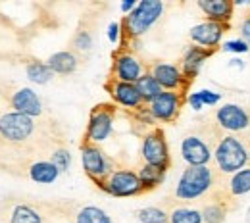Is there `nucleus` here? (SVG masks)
<instances>
[{"label":"nucleus","mask_w":250,"mask_h":223,"mask_svg":"<svg viewBox=\"0 0 250 223\" xmlns=\"http://www.w3.org/2000/svg\"><path fill=\"white\" fill-rule=\"evenodd\" d=\"M214 160L221 173H237L243 167H247L250 160V152L247 148V142L241 141L235 135L221 137L214 148Z\"/></svg>","instance_id":"f257e3e1"},{"label":"nucleus","mask_w":250,"mask_h":223,"mask_svg":"<svg viewBox=\"0 0 250 223\" xmlns=\"http://www.w3.org/2000/svg\"><path fill=\"white\" fill-rule=\"evenodd\" d=\"M214 181L216 175L208 165H188L177 181L175 196L179 200H196L210 192Z\"/></svg>","instance_id":"f03ea898"},{"label":"nucleus","mask_w":250,"mask_h":223,"mask_svg":"<svg viewBox=\"0 0 250 223\" xmlns=\"http://www.w3.org/2000/svg\"><path fill=\"white\" fill-rule=\"evenodd\" d=\"M164 12V4L160 0H143L141 4H137V8L125 16L124 20V31L127 37L137 39L141 35L148 31Z\"/></svg>","instance_id":"7ed1b4c3"},{"label":"nucleus","mask_w":250,"mask_h":223,"mask_svg":"<svg viewBox=\"0 0 250 223\" xmlns=\"http://www.w3.org/2000/svg\"><path fill=\"white\" fill-rule=\"evenodd\" d=\"M100 189L112 194V196H135V194H141L145 191L141 179H139V173L131 171V169H118V171H112L100 185Z\"/></svg>","instance_id":"20e7f679"},{"label":"nucleus","mask_w":250,"mask_h":223,"mask_svg":"<svg viewBox=\"0 0 250 223\" xmlns=\"http://www.w3.org/2000/svg\"><path fill=\"white\" fill-rule=\"evenodd\" d=\"M141 154H143L145 163L167 169V165H169V148H167V142H166V137H164L162 129H154L148 135H145L143 146H141Z\"/></svg>","instance_id":"39448f33"},{"label":"nucleus","mask_w":250,"mask_h":223,"mask_svg":"<svg viewBox=\"0 0 250 223\" xmlns=\"http://www.w3.org/2000/svg\"><path fill=\"white\" fill-rule=\"evenodd\" d=\"M35 131V122L20 112H8L0 118V135L8 142H25Z\"/></svg>","instance_id":"423d86ee"},{"label":"nucleus","mask_w":250,"mask_h":223,"mask_svg":"<svg viewBox=\"0 0 250 223\" xmlns=\"http://www.w3.org/2000/svg\"><path fill=\"white\" fill-rule=\"evenodd\" d=\"M81 160H83V169L85 173L96 181L98 185L112 173V162L106 158V154L91 142H83L81 146Z\"/></svg>","instance_id":"0eeeda50"},{"label":"nucleus","mask_w":250,"mask_h":223,"mask_svg":"<svg viewBox=\"0 0 250 223\" xmlns=\"http://www.w3.org/2000/svg\"><path fill=\"white\" fill-rule=\"evenodd\" d=\"M112 125H114V110L110 106H106V104L96 106L91 112V118H89L85 142L98 144V142L106 141L110 137V133H112Z\"/></svg>","instance_id":"6e6552de"},{"label":"nucleus","mask_w":250,"mask_h":223,"mask_svg":"<svg viewBox=\"0 0 250 223\" xmlns=\"http://www.w3.org/2000/svg\"><path fill=\"white\" fill-rule=\"evenodd\" d=\"M183 106V96L181 93H171V91H164L160 96H156L150 104H148V114L158 120V122H175L179 112Z\"/></svg>","instance_id":"1a4fd4ad"},{"label":"nucleus","mask_w":250,"mask_h":223,"mask_svg":"<svg viewBox=\"0 0 250 223\" xmlns=\"http://www.w3.org/2000/svg\"><path fill=\"white\" fill-rule=\"evenodd\" d=\"M143 75H145V65H143V62L135 54H131V52H118L114 56L112 79L135 85Z\"/></svg>","instance_id":"9d476101"},{"label":"nucleus","mask_w":250,"mask_h":223,"mask_svg":"<svg viewBox=\"0 0 250 223\" xmlns=\"http://www.w3.org/2000/svg\"><path fill=\"white\" fill-rule=\"evenodd\" d=\"M160 87L164 91H171V93H181L187 89V85L190 83L187 77L183 75V71L177 67V65L171 64H164V62H158V64L152 65V71Z\"/></svg>","instance_id":"9b49d317"},{"label":"nucleus","mask_w":250,"mask_h":223,"mask_svg":"<svg viewBox=\"0 0 250 223\" xmlns=\"http://www.w3.org/2000/svg\"><path fill=\"white\" fill-rule=\"evenodd\" d=\"M227 31V25L225 23H218V21H202L198 25H194L190 29V39L196 46L200 48H206V50H216L221 39H223V33Z\"/></svg>","instance_id":"f8f14e48"},{"label":"nucleus","mask_w":250,"mask_h":223,"mask_svg":"<svg viewBox=\"0 0 250 223\" xmlns=\"http://www.w3.org/2000/svg\"><path fill=\"white\" fill-rule=\"evenodd\" d=\"M216 122L223 131L229 133H241L250 127L249 112L237 104H225L216 112Z\"/></svg>","instance_id":"ddd939ff"},{"label":"nucleus","mask_w":250,"mask_h":223,"mask_svg":"<svg viewBox=\"0 0 250 223\" xmlns=\"http://www.w3.org/2000/svg\"><path fill=\"white\" fill-rule=\"evenodd\" d=\"M181 156L188 165H208V162L214 158V150L202 137L188 135L181 142Z\"/></svg>","instance_id":"4468645a"},{"label":"nucleus","mask_w":250,"mask_h":223,"mask_svg":"<svg viewBox=\"0 0 250 223\" xmlns=\"http://www.w3.org/2000/svg\"><path fill=\"white\" fill-rule=\"evenodd\" d=\"M106 89L110 96L124 108H141L145 104L143 96L139 95V89L137 85L133 83H122V81H116V79H110L106 83Z\"/></svg>","instance_id":"2eb2a0df"},{"label":"nucleus","mask_w":250,"mask_h":223,"mask_svg":"<svg viewBox=\"0 0 250 223\" xmlns=\"http://www.w3.org/2000/svg\"><path fill=\"white\" fill-rule=\"evenodd\" d=\"M12 108L23 116H29V118H37L42 114V104L39 100L37 93L33 89H20L18 93H14L12 96Z\"/></svg>","instance_id":"dca6fc26"},{"label":"nucleus","mask_w":250,"mask_h":223,"mask_svg":"<svg viewBox=\"0 0 250 223\" xmlns=\"http://www.w3.org/2000/svg\"><path fill=\"white\" fill-rule=\"evenodd\" d=\"M198 8L204 12V16L210 21H218V23H229V20L233 18V8L235 4L231 0H198Z\"/></svg>","instance_id":"f3484780"},{"label":"nucleus","mask_w":250,"mask_h":223,"mask_svg":"<svg viewBox=\"0 0 250 223\" xmlns=\"http://www.w3.org/2000/svg\"><path fill=\"white\" fill-rule=\"evenodd\" d=\"M214 54V50H206V48H200V46H190L185 56H183V64H181V71L183 75L187 77L188 81H192V77L200 71L202 64Z\"/></svg>","instance_id":"a211bd4d"},{"label":"nucleus","mask_w":250,"mask_h":223,"mask_svg":"<svg viewBox=\"0 0 250 223\" xmlns=\"http://www.w3.org/2000/svg\"><path fill=\"white\" fill-rule=\"evenodd\" d=\"M58 175H60V169L50 160L35 162L31 167H29V177H31L35 183H41V185L54 183L58 179Z\"/></svg>","instance_id":"6ab92c4d"},{"label":"nucleus","mask_w":250,"mask_h":223,"mask_svg":"<svg viewBox=\"0 0 250 223\" xmlns=\"http://www.w3.org/2000/svg\"><path fill=\"white\" fill-rule=\"evenodd\" d=\"M48 67L54 71V73H60V75H67V73H73L77 69V58L73 52H56L48 58Z\"/></svg>","instance_id":"aec40b11"},{"label":"nucleus","mask_w":250,"mask_h":223,"mask_svg":"<svg viewBox=\"0 0 250 223\" xmlns=\"http://www.w3.org/2000/svg\"><path fill=\"white\" fill-rule=\"evenodd\" d=\"M135 85H137V89H139V95L143 96V100L148 102V104H150L156 96H160L162 93H164V89L160 87V83L154 79L152 73H145Z\"/></svg>","instance_id":"412c9836"},{"label":"nucleus","mask_w":250,"mask_h":223,"mask_svg":"<svg viewBox=\"0 0 250 223\" xmlns=\"http://www.w3.org/2000/svg\"><path fill=\"white\" fill-rule=\"evenodd\" d=\"M229 192L233 196H243L250 192V167H243L241 171L233 173L229 179Z\"/></svg>","instance_id":"4be33fe9"},{"label":"nucleus","mask_w":250,"mask_h":223,"mask_svg":"<svg viewBox=\"0 0 250 223\" xmlns=\"http://www.w3.org/2000/svg\"><path fill=\"white\" fill-rule=\"evenodd\" d=\"M164 175H166V169L154 167V165H148V163H145V165L141 167V171H139V179H141L145 191H146V189H154V187H158V185L164 181Z\"/></svg>","instance_id":"5701e85b"},{"label":"nucleus","mask_w":250,"mask_h":223,"mask_svg":"<svg viewBox=\"0 0 250 223\" xmlns=\"http://www.w3.org/2000/svg\"><path fill=\"white\" fill-rule=\"evenodd\" d=\"M75 223H112V220L104 210L96 206H85L77 212Z\"/></svg>","instance_id":"b1692460"},{"label":"nucleus","mask_w":250,"mask_h":223,"mask_svg":"<svg viewBox=\"0 0 250 223\" xmlns=\"http://www.w3.org/2000/svg\"><path fill=\"white\" fill-rule=\"evenodd\" d=\"M10 223H44V222H42V216L35 208L27 206V204H20V206L14 208Z\"/></svg>","instance_id":"393cba45"},{"label":"nucleus","mask_w":250,"mask_h":223,"mask_svg":"<svg viewBox=\"0 0 250 223\" xmlns=\"http://www.w3.org/2000/svg\"><path fill=\"white\" fill-rule=\"evenodd\" d=\"M25 71H27V77L37 85L48 83L52 79V75H54V71L48 67V64H42V62H31Z\"/></svg>","instance_id":"a878e982"},{"label":"nucleus","mask_w":250,"mask_h":223,"mask_svg":"<svg viewBox=\"0 0 250 223\" xmlns=\"http://www.w3.org/2000/svg\"><path fill=\"white\" fill-rule=\"evenodd\" d=\"M169 223H204V220H202V212L181 206L169 214Z\"/></svg>","instance_id":"bb28decb"},{"label":"nucleus","mask_w":250,"mask_h":223,"mask_svg":"<svg viewBox=\"0 0 250 223\" xmlns=\"http://www.w3.org/2000/svg\"><path fill=\"white\" fill-rule=\"evenodd\" d=\"M137 220L141 223H169V214H166L162 208L148 206L137 212Z\"/></svg>","instance_id":"cd10ccee"},{"label":"nucleus","mask_w":250,"mask_h":223,"mask_svg":"<svg viewBox=\"0 0 250 223\" xmlns=\"http://www.w3.org/2000/svg\"><path fill=\"white\" fill-rule=\"evenodd\" d=\"M225 216H227V212H225L223 204H218V202L208 204L202 210V220H204V223H223L225 222Z\"/></svg>","instance_id":"c85d7f7f"},{"label":"nucleus","mask_w":250,"mask_h":223,"mask_svg":"<svg viewBox=\"0 0 250 223\" xmlns=\"http://www.w3.org/2000/svg\"><path fill=\"white\" fill-rule=\"evenodd\" d=\"M60 171H65L67 167H69V163H71V154L65 150V148H58V150H54L52 152V160H50Z\"/></svg>","instance_id":"c756f323"},{"label":"nucleus","mask_w":250,"mask_h":223,"mask_svg":"<svg viewBox=\"0 0 250 223\" xmlns=\"http://www.w3.org/2000/svg\"><path fill=\"white\" fill-rule=\"evenodd\" d=\"M73 46H75L77 50H91V46H93V37H91V33L89 31L77 33L75 39H73Z\"/></svg>","instance_id":"7c9ffc66"},{"label":"nucleus","mask_w":250,"mask_h":223,"mask_svg":"<svg viewBox=\"0 0 250 223\" xmlns=\"http://www.w3.org/2000/svg\"><path fill=\"white\" fill-rule=\"evenodd\" d=\"M223 50H225V52L243 54V52H249V44H247L243 39H237V41H227V42L223 44Z\"/></svg>","instance_id":"2f4dec72"},{"label":"nucleus","mask_w":250,"mask_h":223,"mask_svg":"<svg viewBox=\"0 0 250 223\" xmlns=\"http://www.w3.org/2000/svg\"><path fill=\"white\" fill-rule=\"evenodd\" d=\"M196 95H198V98H200L202 106H214V104H218L219 102V95L218 93H214V91H198Z\"/></svg>","instance_id":"473e14b6"},{"label":"nucleus","mask_w":250,"mask_h":223,"mask_svg":"<svg viewBox=\"0 0 250 223\" xmlns=\"http://www.w3.org/2000/svg\"><path fill=\"white\" fill-rule=\"evenodd\" d=\"M120 33H122V25L120 23H110V27H108V39L112 41V42H118L120 41Z\"/></svg>","instance_id":"72a5a7b5"},{"label":"nucleus","mask_w":250,"mask_h":223,"mask_svg":"<svg viewBox=\"0 0 250 223\" xmlns=\"http://www.w3.org/2000/svg\"><path fill=\"white\" fill-rule=\"evenodd\" d=\"M241 35H243V41L250 44V16L243 21V25H241Z\"/></svg>","instance_id":"f704fd0d"},{"label":"nucleus","mask_w":250,"mask_h":223,"mask_svg":"<svg viewBox=\"0 0 250 223\" xmlns=\"http://www.w3.org/2000/svg\"><path fill=\"white\" fill-rule=\"evenodd\" d=\"M188 104L194 108V110H200L202 108V102H200V98L196 93H192V95H188Z\"/></svg>","instance_id":"c9c22d12"},{"label":"nucleus","mask_w":250,"mask_h":223,"mask_svg":"<svg viewBox=\"0 0 250 223\" xmlns=\"http://www.w3.org/2000/svg\"><path fill=\"white\" fill-rule=\"evenodd\" d=\"M135 8H137V4H135V0H125L124 4H122V12H125V14H127V12L131 14V12L135 10Z\"/></svg>","instance_id":"e433bc0d"}]
</instances>
